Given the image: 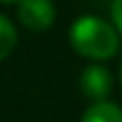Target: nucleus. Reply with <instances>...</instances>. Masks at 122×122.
Instances as JSON below:
<instances>
[{
  "instance_id": "4",
  "label": "nucleus",
  "mask_w": 122,
  "mask_h": 122,
  "mask_svg": "<svg viewBox=\"0 0 122 122\" xmlns=\"http://www.w3.org/2000/svg\"><path fill=\"white\" fill-rule=\"evenodd\" d=\"M81 122H122V109L115 102H95L81 115Z\"/></svg>"
},
{
  "instance_id": "2",
  "label": "nucleus",
  "mask_w": 122,
  "mask_h": 122,
  "mask_svg": "<svg viewBox=\"0 0 122 122\" xmlns=\"http://www.w3.org/2000/svg\"><path fill=\"white\" fill-rule=\"evenodd\" d=\"M16 14L30 32H45L57 20V7L52 0H20Z\"/></svg>"
},
{
  "instance_id": "5",
  "label": "nucleus",
  "mask_w": 122,
  "mask_h": 122,
  "mask_svg": "<svg viewBox=\"0 0 122 122\" xmlns=\"http://www.w3.org/2000/svg\"><path fill=\"white\" fill-rule=\"evenodd\" d=\"M18 43V32L5 14H0V61L7 59Z\"/></svg>"
},
{
  "instance_id": "7",
  "label": "nucleus",
  "mask_w": 122,
  "mask_h": 122,
  "mask_svg": "<svg viewBox=\"0 0 122 122\" xmlns=\"http://www.w3.org/2000/svg\"><path fill=\"white\" fill-rule=\"evenodd\" d=\"M0 2H2V5H14V2H16V5H18L20 0H0Z\"/></svg>"
},
{
  "instance_id": "1",
  "label": "nucleus",
  "mask_w": 122,
  "mask_h": 122,
  "mask_svg": "<svg viewBox=\"0 0 122 122\" xmlns=\"http://www.w3.org/2000/svg\"><path fill=\"white\" fill-rule=\"evenodd\" d=\"M70 45L77 54L93 61L115 57L120 48V32L100 16H79L70 25Z\"/></svg>"
},
{
  "instance_id": "8",
  "label": "nucleus",
  "mask_w": 122,
  "mask_h": 122,
  "mask_svg": "<svg viewBox=\"0 0 122 122\" xmlns=\"http://www.w3.org/2000/svg\"><path fill=\"white\" fill-rule=\"evenodd\" d=\"M120 81H122V66H120Z\"/></svg>"
},
{
  "instance_id": "6",
  "label": "nucleus",
  "mask_w": 122,
  "mask_h": 122,
  "mask_svg": "<svg viewBox=\"0 0 122 122\" xmlns=\"http://www.w3.org/2000/svg\"><path fill=\"white\" fill-rule=\"evenodd\" d=\"M111 18H113L115 30L122 34V0H113V5H111Z\"/></svg>"
},
{
  "instance_id": "3",
  "label": "nucleus",
  "mask_w": 122,
  "mask_h": 122,
  "mask_svg": "<svg viewBox=\"0 0 122 122\" xmlns=\"http://www.w3.org/2000/svg\"><path fill=\"white\" fill-rule=\"evenodd\" d=\"M79 88H81L84 97H88L93 104L106 102V97L113 91V77H111L109 68H104L100 63H91L79 75Z\"/></svg>"
}]
</instances>
